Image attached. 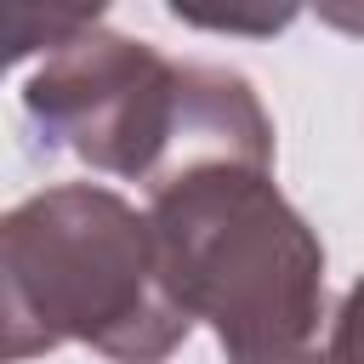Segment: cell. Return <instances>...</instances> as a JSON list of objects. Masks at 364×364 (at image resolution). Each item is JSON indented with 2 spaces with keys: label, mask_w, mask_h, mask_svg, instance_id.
I'll use <instances>...</instances> for the list:
<instances>
[{
  "label": "cell",
  "mask_w": 364,
  "mask_h": 364,
  "mask_svg": "<svg viewBox=\"0 0 364 364\" xmlns=\"http://www.w3.org/2000/svg\"><path fill=\"white\" fill-rule=\"evenodd\" d=\"M171 296L205 318L228 364H324V245L273 165H199L148 193Z\"/></svg>",
  "instance_id": "1"
},
{
  "label": "cell",
  "mask_w": 364,
  "mask_h": 364,
  "mask_svg": "<svg viewBox=\"0 0 364 364\" xmlns=\"http://www.w3.org/2000/svg\"><path fill=\"white\" fill-rule=\"evenodd\" d=\"M23 114L40 148L142 182L148 193L222 159L273 165V119L245 74L171 63L148 40L102 23L34 68Z\"/></svg>",
  "instance_id": "2"
},
{
  "label": "cell",
  "mask_w": 364,
  "mask_h": 364,
  "mask_svg": "<svg viewBox=\"0 0 364 364\" xmlns=\"http://www.w3.org/2000/svg\"><path fill=\"white\" fill-rule=\"evenodd\" d=\"M0 324L11 364L63 341L114 364H165L193 330L148 210L97 182H63L0 210Z\"/></svg>",
  "instance_id": "3"
},
{
  "label": "cell",
  "mask_w": 364,
  "mask_h": 364,
  "mask_svg": "<svg viewBox=\"0 0 364 364\" xmlns=\"http://www.w3.org/2000/svg\"><path fill=\"white\" fill-rule=\"evenodd\" d=\"M91 23H102V11H57V6H0V74L34 51H63L68 40H80Z\"/></svg>",
  "instance_id": "4"
},
{
  "label": "cell",
  "mask_w": 364,
  "mask_h": 364,
  "mask_svg": "<svg viewBox=\"0 0 364 364\" xmlns=\"http://www.w3.org/2000/svg\"><path fill=\"white\" fill-rule=\"evenodd\" d=\"M324 364H364V279L341 296L330 336H324Z\"/></svg>",
  "instance_id": "5"
},
{
  "label": "cell",
  "mask_w": 364,
  "mask_h": 364,
  "mask_svg": "<svg viewBox=\"0 0 364 364\" xmlns=\"http://www.w3.org/2000/svg\"><path fill=\"white\" fill-rule=\"evenodd\" d=\"M171 17H182V23H193V28H228V34H273V28H284L290 23V11H273V17H199V11H171Z\"/></svg>",
  "instance_id": "6"
},
{
  "label": "cell",
  "mask_w": 364,
  "mask_h": 364,
  "mask_svg": "<svg viewBox=\"0 0 364 364\" xmlns=\"http://www.w3.org/2000/svg\"><path fill=\"white\" fill-rule=\"evenodd\" d=\"M324 23H336V28H353V34H364V11H324Z\"/></svg>",
  "instance_id": "7"
}]
</instances>
